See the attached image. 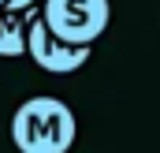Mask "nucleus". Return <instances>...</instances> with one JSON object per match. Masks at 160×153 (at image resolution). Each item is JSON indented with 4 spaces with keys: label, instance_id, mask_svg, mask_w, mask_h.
I'll use <instances>...</instances> for the list:
<instances>
[{
    "label": "nucleus",
    "instance_id": "nucleus-2",
    "mask_svg": "<svg viewBox=\"0 0 160 153\" xmlns=\"http://www.w3.org/2000/svg\"><path fill=\"white\" fill-rule=\"evenodd\" d=\"M108 0H45L41 8V23L63 45H93L108 30Z\"/></svg>",
    "mask_w": 160,
    "mask_h": 153
},
{
    "label": "nucleus",
    "instance_id": "nucleus-1",
    "mask_svg": "<svg viewBox=\"0 0 160 153\" xmlns=\"http://www.w3.org/2000/svg\"><path fill=\"white\" fill-rule=\"evenodd\" d=\"M78 123L60 97H30L11 116V142L19 153H67L75 146Z\"/></svg>",
    "mask_w": 160,
    "mask_h": 153
},
{
    "label": "nucleus",
    "instance_id": "nucleus-4",
    "mask_svg": "<svg viewBox=\"0 0 160 153\" xmlns=\"http://www.w3.org/2000/svg\"><path fill=\"white\" fill-rule=\"evenodd\" d=\"M41 11L26 8V11H11L0 8V56H22L26 52V30Z\"/></svg>",
    "mask_w": 160,
    "mask_h": 153
},
{
    "label": "nucleus",
    "instance_id": "nucleus-6",
    "mask_svg": "<svg viewBox=\"0 0 160 153\" xmlns=\"http://www.w3.org/2000/svg\"><path fill=\"white\" fill-rule=\"evenodd\" d=\"M4 4H8V0H0V8H4Z\"/></svg>",
    "mask_w": 160,
    "mask_h": 153
},
{
    "label": "nucleus",
    "instance_id": "nucleus-5",
    "mask_svg": "<svg viewBox=\"0 0 160 153\" xmlns=\"http://www.w3.org/2000/svg\"><path fill=\"white\" fill-rule=\"evenodd\" d=\"M38 0H8L4 8H11V11H26V8H34Z\"/></svg>",
    "mask_w": 160,
    "mask_h": 153
},
{
    "label": "nucleus",
    "instance_id": "nucleus-3",
    "mask_svg": "<svg viewBox=\"0 0 160 153\" xmlns=\"http://www.w3.org/2000/svg\"><path fill=\"white\" fill-rule=\"evenodd\" d=\"M26 52L48 75H71V71L86 67V60H89V45H63L60 38L48 34V26L41 23V15L26 30Z\"/></svg>",
    "mask_w": 160,
    "mask_h": 153
}]
</instances>
